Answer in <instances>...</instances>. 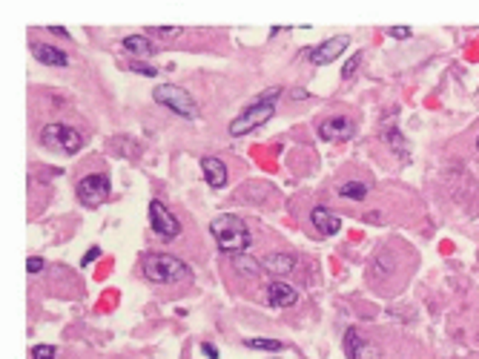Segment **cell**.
<instances>
[{
  "label": "cell",
  "instance_id": "cell-1",
  "mask_svg": "<svg viewBox=\"0 0 479 359\" xmlns=\"http://www.w3.org/2000/svg\"><path fill=\"white\" fill-rule=\"evenodd\" d=\"M210 233L215 238V245H219V250L233 253V256L244 253L253 245V236H250L244 219H238V215H219V219H212Z\"/></svg>",
  "mask_w": 479,
  "mask_h": 359
},
{
  "label": "cell",
  "instance_id": "cell-2",
  "mask_svg": "<svg viewBox=\"0 0 479 359\" xmlns=\"http://www.w3.org/2000/svg\"><path fill=\"white\" fill-rule=\"evenodd\" d=\"M143 276L155 284H175V282L193 279V270H189V265L181 261L178 256L150 253V256H143Z\"/></svg>",
  "mask_w": 479,
  "mask_h": 359
},
{
  "label": "cell",
  "instance_id": "cell-3",
  "mask_svg": "<svg viewBox=\"0 0 479 359\" xmlns=\"http://www.w3.org/2000/svg\"><path fill=\"white\" fill-rule=\"evenodd\" d=\"M152 98L161 107H166V109H173L175 115H181V118H196V112H198L193 95H189L187 89H181V86H175V84H158L152 89Z\"/></svg>",
  "mask_w": 479,
  "mask_h": 359
},
{
  "label": "cell",
  "instance_id": "cell-4",
  "mask_svg": "<svg viewBox=\"0 0 479 359\" xmlns=\"http://www.w3.org/2000/svg\"><path fill=\"white\" fill-rule=\"evenodd\" d=\"M40 141H43V147H49V150L55 147L66 155H75L84 147V135L66 124H46L40 132Z\"/></svg>",
  "mask_w": 479,
  "mask_h": 359
},
{
  "label": "cell",
  "instance_id": "cell-5",
  "mask_svg": "<svg viewBox=\"0 0 479 359\" xmlns=\"http://www.w3.org/2000/svg\"><path fill=\"white\" fill-rule=\"evenodd\" d=\"M273 112H276V107L273 104H265V101H253L242 115H235L233 118V124H230V135H235V138H242V135H247V132H253L256 127H261V124H267L270 118H273Z\"/></svg>",
  "mask_w": 479,
  "mask_h": 359
},
{
  "label": "cell",
  "instance_id": "cell-6",
  "mask_svg": "<svg viewBox=\"0 0 479 359\" xmlns=\"http://www.w3.org/2000/svg\"><path fill=\"white\" fill-rule=\"evenodd\" d=\"M78 199L86 207H98L109 199V178L104 173H92L86 178L78 181Z\"/></svg>",
  "mask_w": 479,
  "mask_h": 359
},
{
  "label": "cell",
  "instance_id": "cell-7",
  "mask_svg": "<svg viewBox=\"0 0 479 359\" xmlns=\"http://www.w3.org/2000/svg\"><path fill=\"white\" fill-rule=\"evenodd\" d=\"M150 224L161 238H178L181 236V222L166 210L164 201H152L150 204Z\"/></svg>",
  "mask_w": 479,
  "mask_h": 359
},
{
  "label": "cell",
  "instance_id": "cell-8",
  "mask_svg": "<svg viewBox=\"0 0 479 359\" xmlns=\"http://www.w3.org/2000/svg\"><path fill=\"white\" fill-rule=\"evenodd\" d=\"M350 46V35H333V38H327L324 43H319V46H313L307 55H310V61H313L316 66H327V63H333L336 61L345 49Z\"/></svg>",
  "mask_w": 479,
  "mask_h": 359
},
{
  "label": "cell",
  "instance_id": "cell-9",
  "mask_svg": "<svg viewBox=\"0 0 479 359\" xmlns=\"http://www.w3.org/2000/svg\"><path fill=\"white\" fill-rule=\"evenodd\" d=\"M201 173H204V181L212 187V190H221L230 178L227 173V164L219 158V155H204L201 158Z\"/></svg>",
  "mask_w": 479,
  "mask_h": 359
},
{
  "label": "cell",
  "instance_id": "cell-10",
  "mask_svg": "<svg viewBox=\"0 0 479 359\" xmlns=\"http://www.w3.org/2000/svg\"><path fill=\"white\" fill-rule=\"evenodd\" d=\"M319 135L324 141H347L356 135V127H353L350 118H330V121L319 124Z\"/></svg>",
  "mask_w": 479,
  "mask_h": 359
},
{
  "label": "cell",
  "instance_id": "cell-11",
  "mask_svg": "<svg viewBox=\"0 0 479 359\" xmlns=\"http://www.w3.org/2000/svg\"><path fill=\"white\" fill-rule=\"evenodd\" d=\"M345 353H347V359H382L379 351L370 342H365L362 337H359L353 328L345 333Z\"/></svg>",
  "mask_w": 479,
  "mask_h": 359
},
{
  "label": "cell",
  "instance_id": "cell-12",
  "mask_svg": "<svg viewBox=\"0 0 479 359\" xmlns=\"http://www.w3.org/2000/svg\"><path fill=\"white\" fill-rule=\"evenodd\" d=\"M267 302H270L273 307H290V305L299 302V293H296L293 284H287V282L276 279V282L267 284Z\"/></svg>",
  "mask_w": 479,
  "mask_h": 359
},
{
  "label": "cell",
  "instance_id": "cell-13",
  "mask_svg": "<svg viewBox=\"0 0 479 359\" xmlns=\"http://www.w3.org/2000/svg\"><path fill=\"white\" fill-rule=\"evenodd\" d=\"M310 222H313V227L322 236H336L342 230V219L333 210H327V207H313V213H310Z\"/></svg>",
  "mask_w": 479,
  "mask_h": 359
},
{
  "label": "cell",
  "instance_id": "cell-14",
  "mask_svg": "<svg viewBox=\"0 0 479 359\" xmlns=\"http://www.w3.org/2000/svg\"><path fill=\"white\" fill-rule=\"evenodd\" d=\"M261 268L273 276H287L296 268V256L293 253H270L265 261H261Z\"/></svg>",
  "mask_w": 479,
  "mask_h": 359
},
{
  "label": "cell",
  "instance_id": "cell-15",
  "mask_svg": "<svg viewBox=\"0 0 479 359\" xmlns=\"http://www.w3.org/2000/svg\"><path fill=\"white\" fill-rule=\"evenodd\" d=\"M32 52L46 66H69V55L55 49V46H49V43H32Z\"/></svg>",
  "mask_w": 479,
  "mask_h": 359
},
{
  "label": "cell",
  "instance_id": "cell-16",
  "mask_svg": "<svg viewBox=\"0 0 479 359\" xmlns=\"http://www.w3.org/2000/svg\"><path fill=\"white\" fill-rule=\"evenodd\" d=\"M124 49L135 55H155V43L147 35H127L124 38Z\"/></svg>",
  "mask_w": 479,
  "mask_h": 359
},
{
  "label": "cell",
  "instance_id": "cell-17",
  "mask_svg": "<svg viewBox=\"0 0 479 359\" xmlns=\"http://www.w3.org/2000/svg\"><path fill=\"white\" fill-rule=\"evenodd\" d=\"M368 193H370V187L365 181H347L339 187V196L350 199V201H362V199H368Z\"/></svg>",
  "mask_w": 479,
  "mask_h": 359
},
{
  "label": "cell",
  "instance_id": "cell-18",
  "mask_svg": "<svg viewBox=\"0 0 479 359\" xmlns=\"http://www.w3.org/2000/svg\"><path fill=\"white\" fill-rule=\"evenodd\" d=\"M233 265H235V270H238V273H244V276H258L261 270H265L256 259H247V256H242V253L233 256Z\"/></svg>",
  "mask_w": 479,
  "mask_h": 359
},
{
  "label": "cell",
  "instance_id": "cell-19",
  "mask_svg": "<svg viewBox=\"0 0 479 359\" xmlns=\"http://www.w3.org/2000/svg\"><path fill=\"white\" fill-rule=\"evenodd\" d=\"M244 345H247V348H253V351H270V353H276V351H281V348H284L278 339H247Z\"/></svg>",
  "mask_w": 479,
  "mask_h": 359
},
{
  "label": "cell",
  "instance_id": "cell-20",
  "mask_svg": "<svg viewBox=\"0 0 479 359\" xmlns=\"http://www.w3.org/2000/svg\"><path fill=\"white\" fill-rule=\"evenodd\" d=\"M129 69H132V72H138V75H147V78H155V75H158V69H155V66L141 63V61H132V63H129Z\"/></svg>",
  "mask_w": 479,
  "mask_h": 359
},
{
  "label": "cell",
  "instance_id": "cell-21",
  "mask_svg": "<svg viewBox=\"0 0 479 359\" xmlns=\"http://www.w3.org/2000/svg\"><path fill=\"white\" fill-rule=\"evenodd\" d=\"M359 63H362V52H356L347 63H345V69H342V78H353L356 75V69H359Z\"/></svg>",
  "mask_w": 479,
  "mask_h": 359
},
{
  "label": "cell",
  "instance_id": "cell-22",
  "mask_svg": "<svg viewBox=\"0 0 479 359\" xmlns=\"http://www.w3.org/2000/svg\"><path fill=\"white\" fill-rule=\"evenodd\" d=\"M55 348L52 345H35L32 348V359H55Z\"/></svg>",
  "mask_w": 479,
  "mask_h": 359
},
{
  "label": "cell",
  "instance_id": "cell-23",
  "mask_svg": "<svg viewBox=\"0 0 479 359\" xmlns=\"http://www.w3.org/2000/svg\"><path fill=\"white\" fill-rule=\"evenodd\" d=\"M388 35L391 38H399V40H408L411 38V26H391Z\"/></svg>",
  "mask_w": 479,
  "mask_h": 359
},
{
  "label": "cell",
  "instance_id": "cell-24",
  "mask_svg": "<svg viewBox=\"0 0 479 359\" xmlns=\"http://www.w3.org/2000/svg\"><path fill=\"white\" fill-rule=\"evenodd\" d=\"M150 32H155V35H161V38H175V35L181 32V26H155V29H150Z\"/></svg>",
  "mask_w": 479,
  "mask_h": 359
},
{
  "label": "cell",
  "instance_id": "cell-25",
  "mask_svg": "<svg viewBox=\"0 0 479 359\" xmlns=\"http://www.w3.org/2000/svg\"><path fill=\"white\" fill-rule=\"evenodd\" d=\"M26 268H29V273H40V270H43V259H40V256H32V259L26 261Z\"/></svg>",
  "mask_w": 479,
  "mask_h": 359
},
{
  "label": "cell",
  "instance_id": "cell-26",
  "mask_svg": "<svg viewBox=\"0 0 479 359\" xmlns=\"http://www.w3.org/2000/svg\"><path fill=\"white\" fill-rule=\"evenodd\" d=\"M95 256H101V247H89V253L84 256L81 265H84V268H86V265H92V259H95Z\"/></svg>",
  "mask_w": 479,
  "mask_h": 359
},
{
  "label": "cell",
  "instance_id": "cell-27",
  "mask_svg": "<svg viewBox=\"0 0 479 359\" xmlns=\"http://www.w3.org/2000/svg\"><path fill=\"white\" fill-rule=\"evenodd\" d=\"M201 348H204V353H207L210 359H219V351H215V345H210V342H204Z\"/></svg>",
  "mask_w": 479,
  "mask_h": 359
},
{
  "label": "cell",
  "instance_id": "cell-28",
  "mask_svg": "<svg viewBox=\"0 0 479 359\" xmlns=\"http://www.w3.org/2000/svg\"><path fill=\"white\" fill-rule=\"evenodd\" d=\"M49 32H55V35H66V29H63V26H49Z\"/></svg>",
  "mask_w": 479,
  "mask_h": 359
},
{
  "label": "cell",
  "instance_id": "cell-29",
  "mask_svg": "<svg viewBox=\"0 0 479 359\" xmlns=\"http://www.w3.org/2000/svg\"><path fill=\"white\" fill-rule=\"evenodd\" d=\"M476 147H479V138H476Z\"/></svg>",
  "mask_w": 479,
  "mask_h": 359
}]
</instances>
